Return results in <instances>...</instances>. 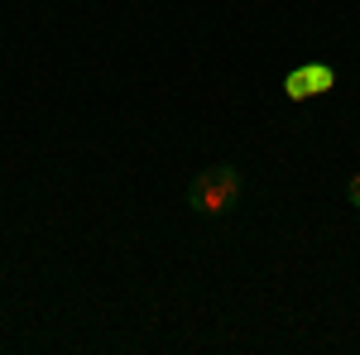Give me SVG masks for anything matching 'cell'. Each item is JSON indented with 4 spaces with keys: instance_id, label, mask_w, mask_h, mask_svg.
<instances>
[{
    "instance_id": "obj_1",
    "label": "cell",
    "mask_w": 360,
    "mask_h": 355,
    "mask_svg": "<svg viewBox=\"0 0 360 355\" xmlns=\"http://www.w3.org/2000/svg\"><path fill=\"white\" fill-rule=\"evenodd\" d=\"M236 202H240V173H236V164H212L188 183V207L202 212V217H226Z\"/></svg>"
},
{
    "instance_id": "obj_2",
    "label": "cell",
    "mask_w": 360,
    "mask_h": 355,
    "mask_svg": "<svg viewBox=\"0 0 360 355\" xmlns=\"http://www.w3.org/2000/svg\"><path fill=\"white\" fill-rule=\"evenodd\" d=\"M332 86H336V72L327 67V63H303V67L288 72L283 91H288V101H312V96L332 91Z\"/></svg>"
},
{
    "instance_id": "obj_3",
    "label": "cell",
    "mask_w": 360,
    "mask_h": 355,
    "mask_svg": "<svg viewBox=\"0 0 360 355\" xmlns=\"http://www.w3.org/2000/svg\"><path fill=\"white\" fill-rule=\"evenodd\" d=\"M346 197H351V207H360V173L351 178V183H346Z\"/></svg>"
}]
</instances>
